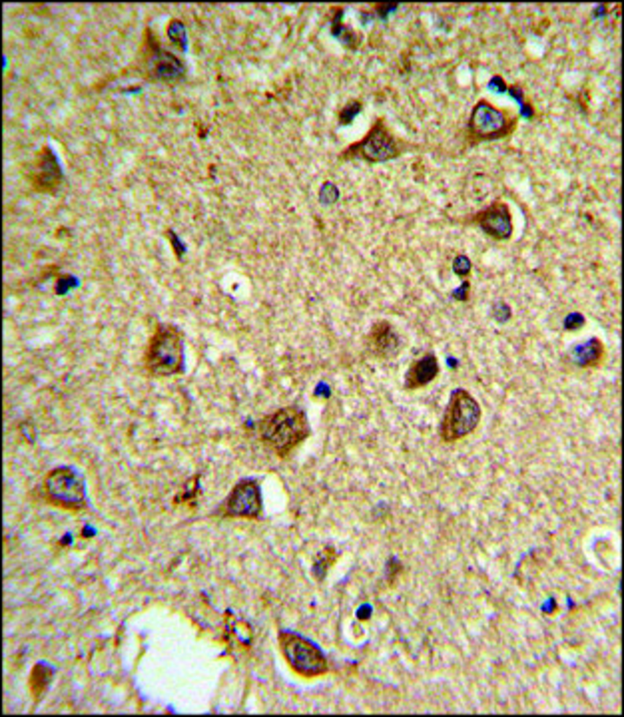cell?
I'll return each mask as SVG.
<instances>
[{"instance_id": "obj_1", "label": "cell", "mask_w": 624, "mask_h": 717, "mask_svg": "<svg viewBox=\"0 0 624 717\" xmlns=\"http://www.w3.org/2000/svg\"><path fill=\"white\" fill-rule=\"evenodd\" d=\"M256 433L275 457L288 459L312 435L307 414L299 406H281L256 425Z\"/></svg>"}, {"instance_id": "obj_2", "label": "cell", "mask_w": 624, "mask_h": 717, "mask_svg": "<svg viewBox=\"0 0 624 717\" xmlns=\"http://www.w3.org/2000/svg\"><path fill=\"white\" fill-rule=\"evenodd\" d=\"M134 70L146 82L162 86H176L184 82L188 76L186 62L178 54L166 50L152 27H146L144 32H142Z\"/></svg>"}, {"instance_id": "obj_3", "label": "cell", "mask_w": 624, "mask_h": 717, "mask_svg": "<svg viewBox=\"0 0 624 717\" xmlns=\"http://www.w3.org/2000/svg\"><path fill=\"white\" fill-rule=\"evenodd\" d=\"M186 343L180 327L158 323L144 351V369L150 377H176L186 371Z\"/></svg>"}, {"instance_id": "obj_4", "label": "cell", "mask_w": 624, "mask_h": 717, "mask_svg": "<svg viewBox=\"0 0 624 717\" xmlns=\"http://www.w3.org/2000/svg\"><path fill=\"white\" fill-rule=\"evenodd\" d=\"M409 150H420V146L411 143L407 140H401L399 135L387 126L385 118H375L371 122L367 134L361 140L350 143V146L339 151V159L342 162H351V159H359L366 164H385L391 159H397Z\"/></svg>"}, {"instance_id": "obj_5", "label": "cell", "mask_w": 624, "mask_h": 717, "mask_svg": "<svg viewBox=\"0 0 624 717\" xmlns=\"http://www.w3.org/2000/svg\"><path fill=\"white\" fill-rule=\"evenodd\" d=\"M520 116L511 108H499L487 98L477 100L473 106L467 126H465V143L479 146L485 142L507 140L517 132Z\"/></svg>"}, {"instance_id": "obj_6", "label": "cell", "mask_w": 624, "mask_h": 717, "mask_svg": "<svg viewBox=\"0 0 624 717\" xmlns=\"http://www.w3.org/2000/svg\"><path fill=\"white\" fill-rule=\"evenodd\" d=\"M483 419V409L467 389H455L449 397L447 409L439 425V436L443 443H457L475 433Z\"/></svg>"}, {"instance_id": "obj_7", "label": "cell", "mask_w": 624, "mask_h": 717, "mask_svg": "<svg viewBox=\"0 0 624 717\" xmlns=\"http://www.w3.org/2000/svg\"><path fill=\"white\" fill-rule=\"evenodd\" d=\"M41 497L49 505L68 510V513H82L89 508L84 478L70 466L52 468L42 478Z\"/></svg>"}, {"instance_id": "obj_8", "label": "cell", "mask_w": 624, "mask_h": 717, "mask_svg": "<svg viewBox=\"0 0 624 717\" xmlns=\"http://www.w3.org/2000/svg\"><path fill=\"white\" fill-rule=\"evenodd\" d=\"M278 644L283 659H286V664L294 674L305 677V680H312V677H321L329 672V661L326 653L312 640H307V637L296 632H288V629H280Z\"/></svg>"}, {"instance_id": "obj_9", "label": "cell", "mask_w": 624, "mask_h": 717, "mask_svg": "<svg viewBox=\"0 0 624 717\" xmlns=\"http://www.w3.org/2000/svg\"><path fill=\"white\" fill-rule=\"evenodd\" d=\"M25 178L36 194H57L65 181V172H62L58 158L50 146H42L36 151L27 166Z\"/></svg>"}, {"instance_id": "obj_10", "label": "cell", "mask_w": 624, "mask_h": 717, "mask_svg": "<svg viewBox=\"0 0 624 717\" xmlns=\"http://www.w3.org/2000/svg\"><path fill=\"white\" fill-rule=\"evenodd\" d=\"M262 513V486L254 478H243L235 484L218 510V514L224 518H248V520H259Z\"/></svg>"}, {"instance_id": "obj_11", "label": "cell", "mask_w": 624, "mask_h": 717, "mask_svg": "<svg viewBox=\"0 0 624 717\" xmlns=\"http://www.w3.org/2000/svg\"><path fill=\"white\" fill-rule=\"evenodd\" d=\"M463 221L467 226H477L485 235L495 239V242H509L512 234H515V221H512L511 207L503 199H495L493 204L471 213Z\"/></svg>"}, {"instance_id": "obj_12", "label": "cell", "mask_w": 624, "mask_h": 717, "mask_svg": "<svg viewBox=\"0 0 624 717\" xmlns=\"http://www.w3.org/2000/svg\"><path fill=\"white\" fill-rule=\"evenodd\" d=\"M401 349L403 337L393 323L381 319V321L371 325L366 337V351L371 357L377 358V361H391L401 353Z\"/></svg>"}, {"instance_id": "obj_13", "label": "cell", "mask_w": 624, "mask_h": 717, "mask_svg": "<svg viewBox=\"0 0 624 717\" xmlns=\"http://www.w3.org/2000/svg\"><path fill=\"white\" fill-rule=\"evenodd\" d=\"M441 365L435 353H425L420 358H415L405 373V381L403 387L405 390H420L423 387L431 385L433 381L439 377Z\"/></svg>"}, {"instance_id": "obj_14", "label": "cell", "mask_w": 624, "mask_h": 717, "mask_svg": "<svg viewBox=\"0 0 624 717\" xmlns=\"http://www.w3.org/2000/svg\"><path fill=\"white\" fill-rule=\"evenodd\" d=\"M566 357L579 369H598L606 358V347L598 337H590L589 341H581L568 349Z\"/></svg>"}, {"instance_id": "obj_15", "label": "cell", "mask_w": 624, "mask_h": 717, "mask_svg": "<svg viewBox=\"0 0 624 717\" xmlns=\"http://www.w3.org/2000/svg\"><path fill=\"white\" fill-rule=\"evenodd\" d=\"M343 14H345V8L343 6H334L331 8V35H334L339 42L343 46L351 48L355 50L361 44V36L355 35L351 28H347L343 24Z\"/></svg>"}, {"instance_id": "obj_16", "label": "cell", "mask_w": 624, "mask_h": 717, "mask_svg": "<svg viewBox=\"0 0 624 717\" xmlns=\"http://www.w3.org/2000/svg\"><path fill=\"white\" fill-rule=\"evenodd\" d=\"M52 677H54V669L50 666L36 664L33 667V672H30V677H28V688L36 701L44 696L46 690H49Z\"/></svg>"}, {"instance_id": "obj_17", "label": "cell", "mask_w": 624, "mask_h": 717, "mask_svg": "<svg viewBox=\"0 0 624 717\" xmlns=\"http://www.w3.org/2000/svg\"><path fill=\"white\" fill-rule=\"evenodd\" d=\"M166 36H168L172 46H176L180 52L188 50V30L184 20L170 19L168 27H166Z\"/></svg>"}, {"instance_id": "obj_18", "label": "cell", "mask_w": 624, "mask_h": 717, "mask_svg": "<svg viewBox=\"0 0 624 717\" xmlns=\"http://www.w3.org/2000/svg\"><path fill=\"white\" fill-rule=\"evenodd\" d=\"M363 112V102L359 98H351L347 100L342 110L337 112V126H350L353 124V120L358 118Z\"/></svg>"}, {"instance_id": "obj_19", "label": "cell", "mask_w": 624, "mask_h": 717, "mask_svg": "<svg viewBox=\"0 0 624 717\" xmlns=\"http://www.w3.org/2000/svg\"><path fill=\"white\" fill-rule=\"evenodd\" d=\"M342 197L339 194V188L335 186L334 181H323L321 188L318 191V199L323 205H331V204H337V199Z\"/></svg>"}, {"instance_id": "obj_20", "label": "cell", "mask_w": 624, "mask_h": 717, "mask_svg": "<svg viewBox=\"0 0 624 717\" xmlns=\"http://www.w3.org/2000/svg\"><path fill=\"white\" fill-rule=\"evenodd\" d=\"M453 271L457 277L461 279H469L471 277V271H473V263L465 253H459L457 258L453 259Z\"/></svg>"}, {"instance_id": "obj_21", "label": "cell", "mask_w": 624, "mask_h": 717, "mask_svg": "<svg viewBox=\"0 0 624 717\" xmlns=\"http://www.w3.org/2000/svg\"><path fill=\"white\" fill-rule=\"evenodd\" d=\"M584 323H587L584 315L579 313V311H574V313H568V317L565 319V329L566 331H576V329H581Z\"/></svg>"}, {"instance_id": "obj_22", "label": "cell", "mask_w": 624, "mask_h": 717, "mask_svg": "<svg viewBox=\"0 0 624 717\" xmlns=\"http://www.w3.org/2000/svg\"><path fill=\"white\" fill-rule=\"evenodd\" d=\"M166 237L170 239V243L173 247V253H176V258L181 259V255L186 251V243H181V239L178 237V234L173 229H166Z\"/></svg>"}, {"instance_id": "obj_23", "label": "cell", "mask_w": 624, "mask_h": 717, "mask_svg": "<svg viewBox=\"0 0 624 717\" xmlns=\"http://www.w3.org/2000/svg\"><path fill=\"white\" fill-rule=\"evenodd\" d=\"M74 285H76V281H74L73 275L57 277V293L58 295H65L70 289V287H74Z\"/></svg>"}, {"instance_id": "obj_24", "label": "cell", "mask_w": 624, "mask_h": 717, "mask_svg": "<svg viewBox=\"0 0 624 717\" xmlns=\"http://www.w3.org/2000/svg\"><path fill=\"white\" fill-rule=\"evenodd\" d=\"M451 295H453V299H457V301H467L469 295H471V281H469V279H463V285L459 287V289H455Z\"/></svg>"}, {"instance_id": "obj_25", "label": "cell", "mask_w": 624, "mask_h": 717, "mask_svg": "<svg viewBox=\"0 0 624 717\" xmlns=\"http://www.w3.org/2000/svg\"><path fill=\"white\" fill-rule=\"evenodd\" d=\"M397 4H375V14L379 16H387L389 12H393Z\"/></svg>"}]
</instances>
